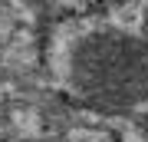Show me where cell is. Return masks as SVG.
Here are the masks:
<instances>
[{"instance_id":"6da1fadb","label":"cell","mask_w":148,"mask_h":142,"mask_svg":"<svg viewBox=\"0 0 148 142\" xmlns=\"http://www.w3.org/2000/svg\"><path fill=\"white\" fill-rule=\"evenodd\" d=\"M46 66L73 99L106 112L148 103V40L112 17H66L46 40Z\"/></svg>"}]
</instances>
